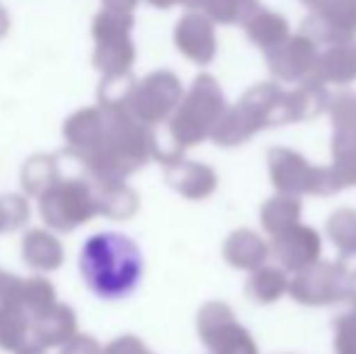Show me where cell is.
<instances>
[{"label":"cell","mask_w":356,"mask_h":354,"mask_svg":"<svg viewBox=\"0 0 356 354\" xmlns=\"http://www.w3.org/2000/svg\"><path fill=\"white\" fill-rule=\"evenodd\" d=\"M78 267L90 293L102 301H122L141 287L145 260L131 236L99 231L83 243Z\"/></svg>","instance_id":"1"}]
</instances>
